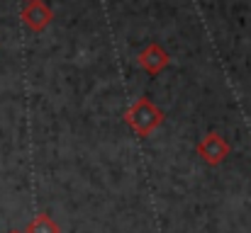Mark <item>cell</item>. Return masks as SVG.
I'll use <instances>...</instances> for the list:
<instances>
[{"mask_svg": "<svg viewBox=\"0 0 251 233\" xmlns=\"http://www.w3.org/2000/svg\"><path fill=\"white\" fill-rule=\"evenodd\" d=\"M7 233H22V231H15V229H12V231H7Z\"/></svg>", "mask_w": 251, "mask_h": 233, "instance_id": "8992f818", "label": "cell"}, {"mask_svg": "<svg viewBox=\"0 0 251 233\" xmlns=\"http://www.w3.org/2000/svg\"><path fill=\"white\" fill-rule=\"evenodd\" d=\"M139 66H142L149 76H159L168 66V54L159 44H149V46L139 54Z\"/></svg>", "mask_w": 251, "mask_h": 233, "instance_id": "277c9868", "label": "cell"}, {"mask_svg": "<svg viewBox=\"0 0 251 233\" xmlns=\"http://www.w3.org/2000/svg\"><path fill=\"white\" fill-rule=\"evenodd\" d=\"M229 151H232V148H229L227 139L220 136L217 131L205 134V136L200 139V144H198V155H200L207 165H220L222 160H227Z\"/></svg>", "mask_w": 251, "mask_h": 233, "instance_id": "7a4b0ae2", "label": "cell"}, {"mask_svg": "<svg viewBox=\"0 0 251 233\" xmlns=\"http://www.w3.org/2000/svg\"><path fill=\"white\" fill-rule=\"evenodd\" d=\"M125 122L127 127L137 134V136H149L154 134L161 124H164V112L147 97H139L127 112H125Z\"/></svg>", "mask_w": 251, "mask_h": 233, "instance_id": "6da1fadb", "label": "cell"}, {"mask_svg": "<svg viewBox=\"0 0 251 233\" xmlns=\"http://www.w3.org/2000/svg\"><path fill=\"white\" fill-rule=\"evenodd\" d=\"M54 12L49 10V5H44L42 0H29L22 10V22L32 29V32H42L49 22H51Z\"/></svg>", "mask_w": 251, "mask_h": 233, "instance_id": "3957f363", "label": "cell"}, {"mask_svg": "<svg viewBox=\"0 0 251 233\" xmlns=\"http://www.w3.org/2000/svg\"><path fill=\"white\" fill-rule=\"evenodd\" d=\"M25 233H61V229L49 214H37L34 219H29Z\"/></svg>", "mask_w": 251, "mask_h": 233, "instance_id": "5b68a950", "label": "cell"}]
</instances>
